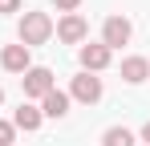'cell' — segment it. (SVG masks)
<instances>
[{
  "label": "cell",
  "instance_id": "obj_1",
  "mask_svg": "<svg viewBox=\"0 0 150 146\" xmlns=\"http://www.w3.org/2000/svg\"><path fill=\"white\" fill-rule=\"evenodd\" d=\"M53 37V21H49V12H25L21 16V45L33 49V45H45Z\"/></svg>",
  "mask_w": 150,
  "mask_h": 146
},
{
  "label": "cell",
  "instance_id": "obj_2",
  "mask_svg": "<svg viewBox=\"0 0 150 146\" xmlns=\"http://www.w3.org/2000/svg\"><path fill=\"white\" fill-rule=\"evenodd\" d=\"M130 37H134V28H130V21L126 16H110L105 21V28H101V45L110 49H122V45H130Z\"/></svg>",
  "mask_w": 150,
  "mask_h": 146
},
{
  "label": "cell",
  "instance_id": "obj_3",
  "mask_svg": "<svg viewBox=\"0 0 150 146\" xmlns=\"http://www.w3.org/2000/svg\"><path fill=\"white\" fill-rule=\"evenodd\" d=\"M21 85H25V97H45L53 89V69H45V65H33V69L21 77Z\"/></svg>",
  "mask_w": 150,
  "mask_h": 146
},
{
  "label": "cell",
  "instance_id": "obj_4",
  "mask_svg": "<svg viewBox=\"0 0 150 146\" xmlns=\"http://www.w3.org/2000/svg\"><path fill=\"white\" fill-rule=\"evenodd\" d=\"M53 28H57V37H61L65 45H77V41H85V33H89L85 16H77V12H65L61 21L53 24Z\"/></svg>",
  "mask_w": 150,
  "mask_h": 146
},
{
  "label": "cell",
  "instance_id": "obj_5",
  "mask_svg": "<svg viewBox=\"0 0 150 146\" xmlns=\"http://www.w3.org/2000/svg\"><path fill=\"white\" fill-rule=\"evenodd\" d=\"M69 97L85 101V106L101 101V77H93V73H81V77H73V85H69Z\"/></svg>",
  "mask_w": 150,
  "mask_h": 146
},
{
  "label": "cell",
  "instance_id": "obj_6",
  "mask_svg": "<svg viewBox=\"0 0 150 146\" xmlns=\"http://www.w3.org/2000/svg\"><path fill=\"white\" fill-rule=\"evenodd\" d=\"M110 57H114V53H110L105 45H81V69H85V73H98V69L110 65Z\"/></svg>",
  "mask_w": 150,
  "mask_h": 146
},
{
  "label": "cell",
  "instance_id": "obj_7",
  "mask_svg": "<svg viewBox=\"0 0 150 146\" xmlns=\"http://www.w3.org/2000/svg\"><path fill=\"white\" fill-rule=\"evenodd\" d=\"M0 65H4L8 73H28V69H33V65H28V49L25 45H4Z\"/></svg>",
  "mask_w": 150,
  "mask_h": 146
},
{
  "label": "cell",
  "instance_id": "obj_8",
  "mask_svg": "<svg viewBox=\"0 0 150 146\" xmlns=\"http://www.w3.org/2000/svg\"><path fill=\"white\" fill-rule=\"evenodd\" d=\"M41 114H45V118H65V114H69V94H61V89L53 85L49 94L41 97Z\"/></svg>",
  "mask_w": 150,
  "mask_h": 146
},
{
  "label": "cell",
  "instance_id": "obj_9",
  "mask_svg": "<svg viewBox=\"0 0 150 146\" xmlns=\"http://www.w3.org/2000/svg\"><path fill=\"white\" fill-rule=\"evenodd\" d=\"M146 77H150V61H146V57H126V61H122V81L142 85Z\"/></svg>",
  "mask_w": 150,
  "mask_h": 146
},
{
  "label": "cell",
  "instance_id": "obj_10",
  "mask_svg": "<svg viewBox=\"0 0 150 146\" xmlns=\"http://www.w3.org/2000/svg\"><path fill=\"white\" fill-rule=\"evenodd\" d=\"M41 118H45V114H41L37 106H21V110L12 114V126H16V130H28V134H33V130L41 126Z\"/></svg>",
  "mask_w": 150,
  "mask_h": 146
},
{
  "label": "cell",
  "instance_id": "obj_11",
  "mask_svg": "<svg viewBox=\"0 0 150 146\" xmlns=\"http://www.w3.org/2000/svg\"><path fill=\"white\" fill-rule=\"evenodd\" d=\"M101 146H134V134H130L126 126H110V130L101 134Z\"/></svg>",
  "mask_w": 150,
  "mask_h": 146
},
{
  "label": "cell",
  "instance_id": "obj_12",
  "mask_svg": "<svg viewBox=\"0 0 150 146\" xmlns=\"http://www.w3.org/2000/svg\"><path fill=\"white\" fill-rule=\"evenodd\" d=\"M12 138H16V126L12 122H0V146H12Z\"/></svg>",
  "mask_w": 150,
  "mask_h": 146
},
{
  "label": "cell",
  "instance_id": "obj_13",
  "mask_svg": "<svg viewBox=\"0 0 150 146\" xmlns=\"http://www.w3.org/2000/svg\"><path fill=\"white\" fill-rule=\"evenodd\" d=\"M0 12H21V0H0Z\"/></svg>",
  "mask_w": 150,
  "mask_h": 146
},
{
  "label": "cell",
  "instance_id": "obj_14",
  "mask_svg": "<svg viewBox=\"0 0 150 146\" xmlns=\"http://www.w3.org/2000/svg\"><path fill=\"white\" fill-rule=\"evenodd\" d=\"M77 4H81V0H57V8H61V12H77Z\"/></svg>",
  "mask_w": 150,
  "mask_h": 146
},
{
  "label": "cell",
  "instance_id": "obj_15",
  "mask_svg": "<svg viewBox=\"0 0 150 146\" xmlns=\"http://www.w3.org/2000/svg\"><path fill=\"white\" fill-rule=\"evenodd\" d=\"M142 142L150 146V122H146V126H142Z\"/></svg>",
  "mask_w": 150,
  "mask_h": 146
},
{
  "label": "cell",
  "instance_id": "obj_16",
  "mask_svg": "<svg viewBox=\"0 0 150 146\" xmlns=\"http://www.w3.org/2000/svg\"><path fill=\"white\" fill-rule=\"evenodd\" d=\"M0 106H4V89H0Z\"/></svg>",
  "mask_w": 150,
  "mask_h": 146
}]
</instances>
